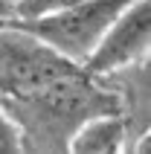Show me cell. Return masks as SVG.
Returning a JSON list of instances; mask_svg holds the SVG:
<instances>
[{
  "label": "cell",
  "instance_id": "6da1fadb",
  "mask_svg": "<svg viewBox=\"0 0 151 154\" xmlns=\"http://www.w3.org/2000/svg\"><path fill=\"white\" fill-rule=\"evenodd\" d=\"M0 105L17 131L20 151L29 154H67L82 122L99 113H116L113 90L82 67L50 79L29 93L0 96Z\"/></svg>",
  "mask_w": 151,
  "mask_h": 154
},
{
  "label": "cell",
  "instance_id": "7a4b0ae2",
  "mask_svg": "<svg viewBox=\"0 0 151 154\" xmlns=\"http://www.w3.org/2000/svg\"><path fill=\"white\" fill-rule=\"evenodd\" d=\"M131 0H76L73 6L61 9L55 15L38 17V20H12L20 29L41 38L50 50H55L61 58L82 67L96 50L99 38L105 35L113 17L128 6Z\"/></svg>",
  "mask_w": 151,
  "mask_h": 154
},
{
  "label": "cell",
  "instance_id": "3957f363",
  "mask_svg": "<svg viewBox=\"0 0 151 154\" xmlns=\"http://www.w3.org/2000/svg\"><path fill=\"white\" fill-rule=\"evenodd\" d=\"M73 67L79 64L61 58L32 32L12 20H0V96L29 93Z\"/></svg>",
  "mask_w": 151,
  "mask_h": 154
},
{
  "label": "cell",
  "instance_id": "277c9868",
  "mask_svg": "<svg viewBox=\"0 0 151 154\" xmlns=\"http://www.w3.org/2000/svg\"><path fill=\"white\" fill-rule=\"evenodd\" d=\"M151 52V0H131L105 29L90 58L82 64L93 79L148 58Z\"/></svg>",
  "mask_w": 151,
  "mask_h": 154
},
{
  "label": "cell",
  "instance_id": "5b68a950",
  "mask_svg": "<svg viewBox=\"0 0 151 154\" xmlns=\"http://www.w3.org/2000/svg\"><path fill=\"white\" fill-rule=\"evenodd\" d=\"M116 96V116L128 131V151L143 154L148 151V128H151V61H134L125 67L99 76Z\"/></svg>",
  "mask_w": 151,
  "mask_h": 154
},
{
  "label": "cell",
  "instance_id": "8992f818",
  "mask_svg": "<svg viewBox=\"0 0 151 154\" xmlns=\"http://www.w3.org/2000/svg\"><path fill=\"white\" fill-rule=\"evenodd\" d=\"M73 154H122L128 151V131L116 113H99L79 125L70 140Z\"/></svg>",
  "mask_w": 151,
  "mask_h": 154
},
{
  "label": "cell",
  "instance_id": "52a82bcc",
  "mask_svg": "<svg viewBox=\"0 0 151 154\" xmlns=\"http://www.w3.org/2000/svg\"><path fill=\"white\" fill-rule=\"evenodd\" d=\"M76 0H12V20H38L73 6Z\"/></svg>",
  "mask_w": 151,
  "mask_h": 154
},
{
  "label": "cell",
  "instance_id": "ba28073f",
  "mask_svg": "<svg viewBox=\"0 0 151 154\" xmlns=\"http://www.w3.org/2000/svg\"><path fill=\"white\" fill-rule=\"evenodd\" d=\"M20 151V140H17V131L12 125V119L6 116L3 105H0V154H17Z\"/></svg>",
  "mask_w": 151,
  "mask_h": 154
},
{
  "label": "cell",
  "instance_id": "9c48e42d",
  "mask_svg": "<svg viewBox=\"0 0 151 154\" xmlns=\"http://www.w3.org/2000/svg\"><path fill=\"white\" fill-rule=\"evenodd\" d=\"M12 17V0H0V20Z\"/></svg>",
  "mask_w": 151,
  "mask_h": 154
}]
</instances>
